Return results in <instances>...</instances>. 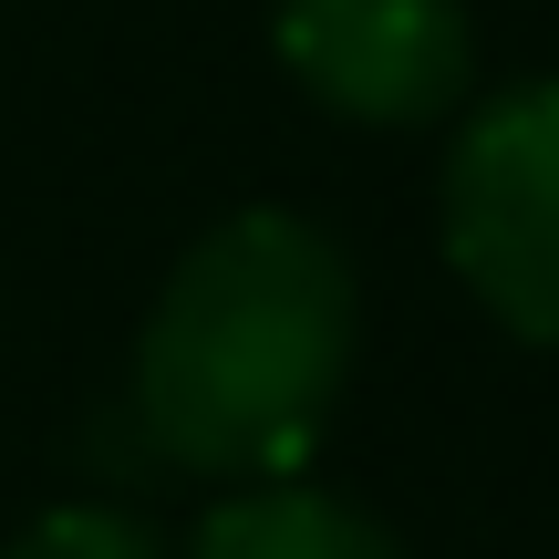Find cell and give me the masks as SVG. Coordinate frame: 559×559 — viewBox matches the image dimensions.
Wrapping results in <instances>:
<instances>
[{"label":"cell","mask_w":559,"mask_h":559,"mask_svg":"<svg viewBox=\"0 0 559 559\" xmlns=\"http://www.w3.org/2000/svg\"><path fill=\"white\" fill-rule=\"evenodd\" d=\"M187 559H404L362 508L321 498V487H249L198 528Z\"/></svg>","instance_id":"4"},{"label":"cell","mask_w":559,"mask_h":559,"mask_svg":"<svg viewBox=\"0 0 559 559\" xmlns=\"http://www.w3.org/2000/svg\"><path fill=\"white\" fill-rule=\"evenodd\" d=\"M353 373V270L290 207H239L177 260L135 342L145 436L198 477H290Z\"/></svg>","instance_id":"1"},{"label":"cell","mask_w":559,"mask_h":559,"mask_svg":"<svg viewBox=\"0 0 559 559\" xmlns=\"http://www.w3.org/2000/svg\"><path fill=\"white\" fill-rule=\"evenodd\" d=\"M280 62L353 124H425L466 94V0H280Z\"/></svg>","instance_id":"3"},{"label":"cell","mask_w":559,"mask_h":559,"mask_svg":"<svg viewBox=\"0 0 559 559\" xmlns=\"http://www.w3.org/2000/svg\"><path fill=\"white\" fill-rule=\"evenodd\" d=\"M445 249L519 342H559V73L498 94L456 135Z\"/></svg>","instance_id":"2"},{"label":"cell","mask_w":559,"mask_h":559,"mask_svg":"<svg viewBox=\"0 0 559 559\" xmlns=\"http://www.w3.org/2000/svg\"><path fill=\"white\" fill-rule=\"evenodd\" d=\"M0 559H166V539L145 519H124V508H52V519H32Z\"/></svg>","instance_id":"5"}]
</instances>
